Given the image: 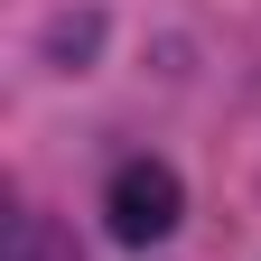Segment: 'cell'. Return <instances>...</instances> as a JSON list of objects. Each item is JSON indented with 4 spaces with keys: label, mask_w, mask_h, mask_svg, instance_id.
<instances>
[{
    "label": "cell",
    "mask_w": 261,
    "mask_h": 261,
    "mask_svg": "<svg viewBox=\"0 0 261 261\" xmlns=\"http://www.w3.org/2000/svg\"><path fill=\"white\" fill-rule=\"evenodd\" d=\"M177 215H187V187L168 159H121L112 187H103V224L121 243H168L177 233Z\"/></svg>",
    "instance_id": "1"
},
{
    "label": "cell",
    "mask_w": 261,
    "mask_h": 261,
    "mask_svg": "<svg viewBox=\"0 0 261 261\" xmlns=\"http://www.w3.org/2000/svg\"><path fill=\"white\" fill-rule=\"evenodd\" d=\"M10 261H75V243L47 233V224H19V233H10Z\"/></svg>",
    "instance_id": "3"
},
{
    "label": "cell",
    "mask_w": 261,
    "mask_h": 261,
    "mask_svg": "<svg viewBox=\"0 0 261 261\" xmlns=\"http://www.w3.org/2000/svg\"><path fill=\"white\" fill-rule=\"evenodd\" d=\"M93 47H103V10H56L47 19V65L56 75H84Z\"/></svg>",
    "instance_id": "2"
}]
</instances>
